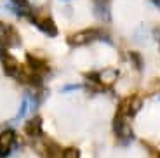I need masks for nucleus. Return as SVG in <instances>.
<instances>
[{"instance_id": "nucleus-3", "label": "nucleus", "mask_w": 160, "mask_h": 158, "mask_svg": "<svg viewBox=\"0 0 160 158\" xmlns=\"http://www.w3.org/2000/svg\"><path fill=\"white\" fill-rule=\"evenodd\" d=\"M115 134L120 141H129V139H132V129L127 123L125 116H120V115L115 116Z\"/></svg>"}, {"instance_id": "nucleus-13", "label": "nucleus", "mask_w": 160, "mask_h": 158, "mask_svg": "<svg viewBox=\"0 0 160 158\" xmlns=\"http://www.w3.org/2000/svg\"><path fill=\"white\" fill-rule=\"evenodd\" d=\"M158 158H160V156H158Z\"/></svg>"}, {"instance_id": "nucleus-8", "label": "nucleus", "mask_w": 160, "mask_h": 158, "mask_svg": "<svg viewBox=\"0 0 160 158\" xmlns=\"http://www.w3.org/2000/svg\"><path fill=\"white\" fill-rule=\"evenodd\" d=\"M143 106V99L139 96H131L129 97V116H134Z\"/></svg>"}, {"instance_id": "nucleus-5", "label": "nucleus", "mask_w": 160, "mask_h": 158, "mask_svg": "<svg viewBox=\"0 0 160 158\" xmlns=\"http://www.w3.org/2000/svg\"><path fill=\"white\" fill-rule=\"evenodd\" d=\"M14 139H16V136H14L12 131H4L0 134V156L9 155L11 146L14 144Z\"/></svg>"}, {"instance_id": "nucleus-6", "label": "nucleus", "mask_w": 160, "mask_h": 158, "mask_svg": "<svg viewBox=\"0 0 160 158\" xmlns=\"http://www.w3.org/2000/svg\"><path fill=\"white\" fill-rule=\"evenodd\" d=\"M24 132L30 137H37V136L42 134V120H40V116H33L24 123Z\"/></svg>"}, {"instance_id": "nucleus-7", "label": "nucleus", "mask_w": 160, "mask_h": 158, "mask_svg": "<svg viewBox=\"0 0 160 158\" xmlns=\"http://www.w3.org/2000/svg\"><path fill=\"white\" fill-rule=\"evenodd\" d=\"M117 78H118V70L115 68H104V71L98 73V82L101 85H112L117 82Z\"/></svg>"}, {"instance_id": "nucleus-9", "label": "nucleus", "mask_w": 160, "mask_h": 158, "mask_svg": "<svg viewBox=\"0 0 160 158\" xmlns=\"http://www.w3.org/2000/svg\"><path fill=\"white\" fill-rule=\"evenodd\" d=\"M61 158H80V151L77 148H66L61 151Z\"/></svg>"}, {"instance_id": "nucleus-10", "label": "nucleus", "mask_w": 160, "mask_h": 158, "mask_svg": "<svg viewBox=\"0 0 160 158\" xmlns=\"http://www.w3.org/2000/svg\"><path fill=\"white\" fill-rule=\"evenodd\" d=\"M131 61L134 63L136 70H141V68H143V59H141L139 52H131Z\"/></svg>"}, {"instance_id": "nucleus-4", "label": "nucleus", "mask_w": 160, "mask_h": 158, "mask_svg": "<svg viewBox=\"0 0 160 158\" xmlns=\"http://www.w3.org/2000/svg\"><path fill=\"white\" fill-rule=\"evenodd\" d=\"M33 23H35L44 33H47V35H51V37L58 35V28H56V24H54V21H52L51 17H47V16L45 17H33Z\"/></svg>"}, {"instance_id": "nucleus-2", "label": "nucleus", "mask_w": 160, "mask_h": 158, "mask_svg": "<svg viewBox=\"0 0 160 158\" xmlns=\"http://www.w3.org/2000/svg\"><path fill=\"white\" fill-rule=\"evenodd\" d=\"M2 33H0V40L4 42V49H9V47H14V45H19V35L11 24H2Z\"/></svg>"}, {"instance_id": "nucleus-12", "label": "nucleus", "mask_w": 160, "mask_h": 158, "mask_svg": "<svg viewBox=\"0 0 160 158\" xmlns=\"http://www.w3.org/2000/svg\"><path fill=\"white\" fill-rule=\"evenodd\" d=\"M0 28H2V23H0Z\"/></svg>"}, {"instance_id": "nucleus-1", "label": "nucleus", "mask_w": 160, "mask_h": 158, "mask_svg": "<svg viewBox=\"0 0 160 158\" xmlns=\"http://www.w3.org/2000/svg\"><path fill=\"white\" fill-rule=\"evenodd\" d=\"M101 37V30H84V32H78L75 35L70 37V44L72 45H84V44H89L92 40H98Z\"/></svg>"}, {"instance_id": "nucleus-11", "label": "nucleus", "mask_w": 160, "mask_h": 158, "mask_svg": "<svg viewBox=\"0 0 160 158\" xmlns=\"http://www.w3.org/2000/svg\"><path fill=\"white\" fill-rule=\"evenodd\" d=\"M153 2H155V4H157V5H158V7H160V0H153Z\"/></svg>"}]
</instances>
